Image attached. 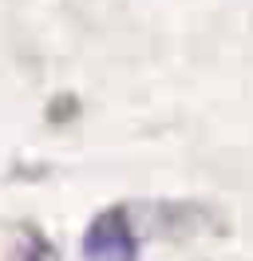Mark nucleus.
<instances>
[{
    "instance_id": "nucleus-1",
    "label": "nucleus",
    "mask_w": 253,
    "mask_h": 261,
    "mask_svg": "<svg viewBox=\"0 0 253 261\" xmlns=\"http://www.w3.org/2000/svg\"><path fill=\"white\" fill-rule=\"evenodd\" d=\"M83 261H139V229L127 206H107L87 222L79 238Z\"/></svg>"
}]
</instances>
